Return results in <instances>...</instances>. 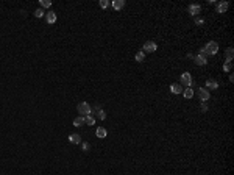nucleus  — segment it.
Segmentation results:
<instances>
[{"label":"nucleus","instance_id":"obj_19","mask_svg":"<svg viewBox=\"0 0 234 175\" xmlns=\"http://www.w3.org/2000/svg\"><path fill=\"white\" fill-rule=\"evenodd\" d=\"M206 86H208V88H212V89H217V88H219V85H217V81L208 80V81H206Z\"/></svg>","mask_w":234,"mask_h":175},{"label":"nucleus","instance_id":"obj_14","mask_svg":"<svg viewBox=\"0 0 234 175\" xmlns=\"http://www.w3.org/2000/svg\"><path fill=\"white\" fill-rule=\"evenodd\" d=\"M183 94H184L186 98H192L193 97V89L192 88H186V89H183Z\"/></svg>","mask_w":234,"mask_h":175},{"label":"nucleus","instance_id":"obj_4","mask_svg":"<svg viewBox=\"0 0 234 175\" xmlns=\"http://www.w3.org/2000/svg\"><path fill=\"white\" fill-rule=\"evenodd\" d=\"M156 49H158V45H156L153 41H147L145 44H144L142 52H144V53H145V52H156Z\"/></svg>","mask_w":234,"mask_h":175},{"label":"nucleus","instance_id":"obj_3","mask_svg":"<svg viewBox=\"0 0 234 175\" xmlns=\"http://www.w3.org/2000/svg\"><path fill=\"white\" fill-rule=\"evenodd\" d=\"M179 80H181V86H184V88H190V85H192V77H190L189 72H184V74H181Z\"/></svg>","mask_w":234,"mask_h":175},{"label":"nucleus","instance_id":"obj_21","mask_svg":"<svg viewBox=\"0 0 234 175\" xmlns=\"http://www.w3.org/2000/svg\"><path fill=\"white\" fill-rule=\"evenodd\" d=\"M41 5L44 6V8H50V6H52V2H50V0H41Z\"/></svg>","mask_w":234,"mask_h":175},{"label":"nucleus","instance_id":"obj_9","mask_svg":"<svg viewBox=\"0 0 234 175\" xmlns=\"http://www.w3.org/2000/svg\"><path fill=\"white\" fill-rule=\"evenodd\" d=\"M226 9H228V3H226V2L217 3V13H225Z\"/></svg>","mask_w":234,"mask_h":175},{"label":"nucleus","instance_id":"obj_12","mask_svg":"<svg viewBox=\"0 0 234 175\" xmlns=\"http://www.w3.org/2000/svg\"><path fill=\"white\" fill-rule=\"evenodd\" d=\"M73 125H75V127H83V125H84V117L83 116L75 117L73 119Z\"/></svg>","mask_w":234,"mask_h":175},{"label":"nucleus","instance_id":"obj_6","mask_svg":"<svg viewBox=\"0 0 234 175\" xmlns=\"http://www.w3.org/2000/svg\"><path fill=\"white\" fill-rule=\"evenodd\" d=\"M193 59H195V63H197L198 66H205L206 63H208V61H206V57H205L203 53H198L197 57H193Z\"/></svg>","mask_w":234,"mask_h":175},{"label":"nucleus","instance_id":"obj_5","mask_svg":"<svg viewBox=\"0 0 234 175\" xmlns=\"http://www.w3.org/2000/svg\"><path fill=\"white\" fill-rule=\"evenodd\" d=\"M198 97H200V100H203V102L209 100V91L205 88H198Z\"/></svg>","mask_w":234,"mask_h":175},{"label":"nucleus","instance_id":"obj_2","mask_svg":"<svg viewBox=\"0 0 234 175\" xmlns=\"http://www.w3.org/2000/svg\"><path fill=\"white\" fill-rule=\"evenodd\" d=\"M76 110H78V113L81 114L83 117H84V116H89V114L92 113V108H91V105H89L88 102H81V103H78Z\"/></svg>","mask_w":234,"mask_h":175},{"label":"nucleus","instance_id":"obj_23","mask_svg":"<svg viewBox=\"0 0 234 175\" xmlns=\"http://www.w3.org/2000/svg\"><path fill=\"white\" fill-rule=\"evenodd\" d=\"M108 6H109L108 0H100V8H108Z\"/></svg>","mask_w":234,"mask_h":175},{"label":"nucleus","instance_id":"obj_27","mask_svg":"<svg viewBox=\"0 0 234 175\" xmlns=\"http://www.w3.org/2000/svg\"><path fill=\"white\" fill-rule=\"evenodd\" d=\"M83 150H84V152H88V150H89V144H86V142L83 144Z\"/></svg>","mask_w":234,"mask_h":175},{"label":"nucleus","instance_id":"obj_11","mask_svg":"<svg viewBox=\"0 0 234 175\" xmlns=\"http://www.w3.org/2000/svg\"><path fill=\"white\" fill-rule=\"evenodd\" d=\"M170 91H172L173 94H181V92H183V86H181V85H175V83H173L172 86H170Z\"/></svg>","mask_w":234,"mask_h":175},{"label":"nucleus","instance_id":"obj_24","mask_svg":"<svg viewBox=\"0 0 234 175\" xmlns=\"http://www.w3.org/2000/svg\"><path fill=\"white\" fill-rule=\"evenodd\" d=\"M231 67H233L231 63H226V64L223 66V71H225V72H229V71H231Z\"/></svg>","mask_w":234,"mask_h":175},{"label":"nucleus","instance_id":"obj_22","mask_svg":"<svg viewBox=\"0 0 234 175\" xmlns=\"http://www.w3.org/2000/svg\"><path fill=\"white\" fill-rule=\"evenodd\" d=\"M44 14H45V13H44V9H41V8H39V9H36V11H35V16H36V17H42Z\"/></svg>","mask_w":234,"mask_h":175},{"label":"nucleus","instance_id":"obj_18","mask_svg":"<svg viewBox=\"0 0 234 175\" xmlns=\"http://www.w3.org/2000/svg\"><path fill=\"white\" fill-rule=\"evenodd\" d=\"M84 124L86 125H94L95 124V119H94L91 114H89V116H84Z\"/></svg>","mask_w":234,"mask_h":175},{"label":"nucleus","instance_id":"obj_17","mask_svg":"<svg viewBox=\"0 0 234 175\" xmlns=\"http://www.w3.org/2000/svg\"><path fill=\"white\" fill-rule=\"evenodd\" d=\"M134 59H136V61H138V63H142L144 59H145V53H144L142 50H140V52H138V53H136V57H134Z\"/></svg>","mask_w":234,"mask_h":175},{"label":"nucleus","instance_id":"obj_7","mask_svg":"<svg viewBox=\"0 0 234 175\" xmlns=\"http://www.w3.org/2000/svg\"><path fill=\"white\" fill-rule=\"evenodd\" d=\"M200 11H201V6L197 5V3H193V5H190V6H189V13H190L192 16H197Z\"/></svg>","mask_w":234,"mask_h":175},{"label":"nucleus","instance_id":"obj_26","mask_svg":"<svg viewBox=\"0 0 234 175\" xmlns=\"http://www.w3.org/2000/svg\"><path fill=\"white\" fill-rule=\"evenodd\" d=\"M201 111H208V105H206V102H203V105H201Z\"/></svg>","mask_w":234,"mask_h":175},{"label":"nucleus","instance_id":"obj_1","mask_svg":"<svg viewBox=\"0 0 234 175\" xmlns=\"http://www.w3.org/2000/svg\"><path fill=\"white\" fill-rule=\"evenodd\" d=\"M217 52H219V44L214 42V41H211V42H208V44L201 49V50H200V53H203L206 57V55H215Z\"/></svg>","mask_w":234,"mask_h":175},{"label":"nucleus","instance_id":"obj_16","mask_svg":"<svg viewBox=\"0 0 234 175\" xmlns=\"http://www.w3.org/2000/svg\"><path fill=\"white\" fill-rule=\"evenodd\" d=\"M233 57H234L233 47H229L228 50H226V63H231V61H233Z\"/></svg>","mask_w":234,"mask_h":175},{"label":"nucleus","instance_id":"obj_20","mask_svg":"<svg viewBox=\"0 0 234 175\" xmlns=\"http://www.w3.org/2000/svg\"><path fill=\"white\" fill-rule=\"evenodd\" d=\"M97 116L102 119V120H105V119H106V113L103 110H98V111H97Z\"/></svg>","mask_w":234,"mask_h":175},{"label":"nucleus","instance_id":"obj_8","mask_svg":"<svg viewBox=\"0 0 234 175\" xmlns=\"http://www.w3.org/2000/svg\"><path fill=\"white\" fill-rule=\"evenodd\" d=\"M45 21L49 22V24H55V22H56V14L53 11H49L45 14Z\"/></svg>","mask_w":234,"mask_h":175},{"label":"nucleus","instance_id":"obj_15","mask_svg":"<svg viewBox=\"0 0 234 175\" xmlns=\"http://www.w3.org/2000/svg\"><path fill=\"white\" fill-rule=\"evenodd\" d=\"M95 134H97V136H98V138H106V134H108V131H106L105 128H102V127H100V128H97Z\"/></svg>","mask_w":234,"mask_h":175},{"label":"nucleus","instance_id":"obj_10","mask_svg":"<svg viewBox=\"0 0 234 175\" xmlns=\"http://www.w3.org/2000/svg\"><path fill=\"white\" fill-rule=\"evenodd\" d=\"M69 141L72 144H81V136H80V134H70Z\"/></svg>","mask_w":234,"mask_h":175},{"label":"nucleus","instance_id":"obj_25","mask_svg":"<svg viewBox=\"0 0 234 175\" xmlns=\"http://www.w3.org/2000/svg\"><path fill=\"white\" fill-rule=\"evenodd\" d=\"M195 24H197V25H201V24H203V19H201V17H195Z\"/></svg>","mask_w":234,"mask_h":175},{"label":"nucleus","instance_id":"obj_13","mask_svg":"<svg viewBox=\"0 0 234 175\" xmlns=\"http://www.w3.org/2000/svg\"><path fill=\"white\" fill-rule=\"evenodd\" d=\"M123 5H125L123 0H114V2H112V8H114V9H122Z\"/></svg>","mask_w":234,"mask_h":175}]
</instances>
